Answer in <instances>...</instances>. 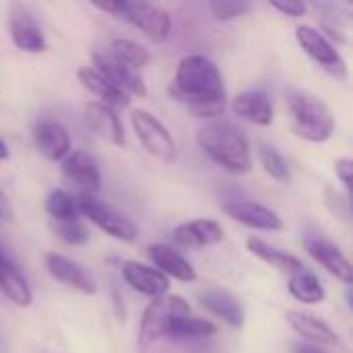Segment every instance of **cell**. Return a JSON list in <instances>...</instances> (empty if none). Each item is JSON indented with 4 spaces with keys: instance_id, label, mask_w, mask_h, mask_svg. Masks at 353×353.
<instances>
[{
    "instance_id": "obj_1",
    "label": "cell",
    "mask_w": 353,
    "mask_h": 353,
    "mask_svg": "<svg viewBox=\"0 0 353 353\" xmlns=\"http://www.w3.org/2000/svg\"><path fill=\"white\" fill-rule=\"evenodd\" d=\"M168 91L196 118L213 122L219 120V116L225 112L223 77L215 62L203 54H188L178 62L174 81Z\"/></svg>"
},
{
    "instance_id": "obj_7",
    "label": "cell",
    "mask_w": 353,
    "mask_h": 353,
    "mask_svg": "<svg viewBox=\"0 0 353 353\" xmlns=\"http://www.w3.org/2000/svg\"><path fill=\"white\" fill-rule=\"evenodd\" d=\"M130 124L137 139L141 141V145L147 149L149 155H153L163 163H172L178 157L176 141L157 116H153L147 110H132Z\"/></svg>"
},
{
    "instance_id": "obj_2",
    "label": "cell",
    "mask_w": 353,
    "mask_h": 353,
    "mask_svg": "<svg viewBox=\"0 0 353 353\" xmlns=\"http://www.w3.org/2000/svg\"><path fill=\"white\" fill-rule=\"evenodd\" d=\"M196 143L201 151L232 176H246L252 170V153L246 132L230 120H213L205 124Z\"/></svg>"
},
{
    "instance_id": "obj_23",
    "label": "cell",
    "mask_w": 353,
    "mask_h": 353,
    "mask_svg": "<svg viewBox=\"0 0 353 353\" xmlns=\"http://www.w3.org/2000/svg\"><path fill=\"white\" fill-rule=\"evenodd\" d=\"M77 79L89 93H93L99 99V103H103L112 110L130 105V97L126 93H122L120 89H116L110 81H105L93 66H81L77 70Z\"/></svg>"
},
{
    "instance_id": "obj_34",
    "label": "cell",
    "mask_w": 353,
    "mask_h": 353,
    "mask_svg": "<svg viewBox=\"0 0 353 353\" xmlns=\"http://www.w3.org/2000/svg\"><path fill=\"white\" fill-rule=\"evenodd\" d=\"M271 6L275 10H279L281 14L285 17H292V19H300L306 14L308 6L304 2H298V0H290V2H271Z\"/></svg>"
},
{
    "instance_id": "obj_9",
    "label": "cell",
    "mask_w": 353,
    "mask_h": 353,
    "mask_svg": "<svg viewBox=\"0 0 353 353\" xmlns=\"http://www.w3.org/2000/svg\"><path fill=\"white\" fill-rule=\"evenodd\" d=\"M304 248H306V252H308L325 271H329L335 279L343 281L345 285H352V263H350V259L339 250L337 244H333V242H331L329 238H325V236L310 234V236L304 238Z\"/></svg>"
},
{
    "instance_id": "obj_4",
    "label": "cell",
    "mask_w": 353,
    "mask_h": 353,
    "mask_svg": "<svg viewBox=\"0 0 353 353\" xmlns=\"http://www.w3.org/2000/svg\"><path fill=\"white\" fill-rule=\"evenodd\" d=\"M95 8L110 12L118 19H124L132 27L145 33L155 43H163L172 31V17L161 6L149 2H128V0H114V2H93Z\"/></svg>"
},
{
    "instance_id": "obj_3",
    "label": "cell",
    "mask_w": 353,
    "mask_h": 353,
    "mask_svg": "<svg viewBox=\"0 0 353 353\" xmlns=\"http://www.w3.org/2000/svg\"><path fill=\"white\" fill-rule=\"evenodd\" d=\"M290 128L308 143H327L335 132V116L331 108L310 91L292 89L288 93Z\"/></svg>"
},
{
    "instance_id": "obj_10",
    "label": "cell",
    "mask_w": 353,
    "mask_h": 353,
    "mask_svg": "<svg viewBox=\"0 0 353 353\" xmlns=\"http://www.w3.org/2000/svg\"><path fill=\"white\" fill-rule=\"evenodd\" d=\"M223 211L234 221H238L250 230L279 232L283 228V221L275 211H271L269 207L254 203V201H228V203H223Z\"/></svg>"
},
{
    "instance_id": "obj_8",
    "label": "cell",
    "mask_w": 353,
    "mask_h": 353,
    "mask_svg": "<svg viewBox=\"0 0 353 353\" xmlns=\"http://www.w3.org/2000/svg\"><path fill=\"white\" fill-rule=\"evenodd\" d=\"M296 39H298L300 48L323 70H327L331 77H335L339 81L347 79V64H345L343 56L337 52V48L331 43V39L323 31H319V29H314L310 25H300L296 29Z\"/></svg>"
},
{
    "instance_id": "obj_5",
    "label": "cell",
    "mask_w": 353,
    "mask_h": 353,
    "mask_svg": "<svg viewBox=\"0 0 353 353\" xmlns=\"http://www.w3.org/2000/svg\"><path fill=\"white\" fill-rule=\"evenodd\" d=\"M182 316H190V304L182 296L165 294L161 298L151 300L139 325V337H137L139 352L145 353L153 343L168 337L172 323Z\"/></svg>"
},
{
    "instance_id": "obj_32",
    "label": "cell",
    "mask_w": 353,
    "mask_h": 353,
    "mask_svg": "<svg viewBox=\"0 0 353 353\" xmlns=\"http://www.w3.org/2000/svg\"><path fill=\"white\" fill-rule=\"evenodd\" d=\"M209 10L217 21H234L250 10V2L244 0H213L209 2Z\"/></svg>"
},
{
    "instance_id": "obj_26",
    "label": "cell",
    "mask_w": 353,
    "mask_h": 353,
    "mask_svg": "<svg viewBox=\"0 0 353 353\" xmlns=\"http://www.w3.org/2000/svg\"><path fill=\"white\" fill-rule=\"evenodd\" d=\"M288 292H290L292 298H296L298 302L308 304V306L323 304L325 298H327V292H325L321 279H319L314 273L306 271V269L290 277V281H288Z\"/></svg>"
},
{
    "instance_id": "obj_37",
    "label": "cell",
    "mask_w": 353,
    "mask_h": 353,
    "mask_svg": "<svg viewBox=\"0 0 353 353\" xmlns=\"http://www.w3.org/2000/svg\"><path fill=\"white\" fill-rule=\"evenodd\" d=\"M8 157H10V151H8L6 143L0 139V161H4V159H8Z\"/></svg>"
},
{
    "instance_id": "obj_15",
    "label": "cell",
    "mask_w": 353,
    "mask_h": 353,
    "mask_svg": "<svg viewBox=\"0 0 353 353\" xmlns=\"http://www.w3.org/2000/svg\"><path fill=\"white\" fill-rule=\"evenodd\" d=\"M147 256L155 265V269L161 275H165L168 279L172 277L182 283H192L199 277L194 267L188 263V259L180 250H176L168 244H151L147 248Z\"/></svg>"
},
{
    "instance_id": "obj_36",
    "label": "cell",
    "mask_w": 353,
    "mask_h": 353,
    "mask_svg": "<svg viewBox=\"0 0 353 353\" xmlns=\"http://www.w3.org/2000/svg\"><path fill=\"white\" fill-rule=\"evenodd\" d=\"M294 353H327L323 352L321 347H316V345H298L296 350H294Z\"/></svg>"
},
{
    "instance_id": "obj_31",
    "label": "cell",
    "mask_w": 353,
    "mask_h": 353,
    "mask_svg": "<svg viewBox=\"0 0 353 353\" xmlns=\"http://www.w3.org/2000/svg\"><path fill=\"white\" fill-rule=\"evenodd\" d=\"M56 234L68 246H83L89 242V228L85 223H81L79 219L56 223Z\"/></svg>"
},
{
    "instance_id": "obj_17",
    "label": "cell",
    "mask_w": 353,
    "mask_h": 353,
    "mask_svg": "<svg viewBox=\"0 0 353 353\" xmlns=\"http://www.w3.org/2000/svg\"><path fill=\"white\" fill-rule=\"evenodd\" d=\"M124 281L139 294L149 298H161L170 292V279L161 275L155 267L143 265L139 261H126L122 265Z\"/></svg>"
},
{
    "instance_id": "obj_13",
    "label": "cell",
    "mask_w": 353,
    "mask_h": 353,
    "mask_svg": "<svg viewBox=\"0 0 353 353\" xmlns=\"http://www.w3.org/2000/svg\"><path fill=\"white\" fill-rule=\"evenodd\" d=\"M35 149L50 161H62L72 151L68 130L56 120H39L33 126Z\"/></svg>"
},
{
    "instance_id": "obj_18",
    "label": "cell",
    "mask_w": 353,
    "mask_h": 353,
    "mask_svg": "<svg viewBox=\"0 0 353 353\" xmlns=\"http://www.w3.org/2000/svg\"><path fill=\"white\" fill-rule=\"evenodd\" d=\"M223 240V228L215 219H192L174 230V242L182 248H207Z\"/></svg>"
},
{
    "instance_id": "obj_14",
    "label": "cell",
    "mask_w": 353,
    "mask_h": 353,
    "mask_svg": "<svg viewBox=\"0 0 353 353\" xmlns=\"http://www.w3.org/2000/svg\"><path fill=\"white\" fill-rule=\"evenodd\" d=\"M85 122L87 126L105 143L114 147H122L126 143L124 126L116 110L99 103V101H89L85 103Z\"/></svg>"
},
{
    "instance_id": "obj_22",
    "label": "cell",
    "mask_w": 353,
    "mask_h": 353,
    "mask_svg": "<svg viewBox=\"0 0 353 353\" xmlns=\"http://www.w3.org/2000/svg\"><path fill=\"white\" fill-rule=\"evenodd\" d=\"M201 304L211 314H215L225 325H230L232 329H242L244 327V321H246L244 306L232 292H228V290H211V292L201 296Z\"/></svg>"
},
{
    "instance_id": "obj_27",
    "label": "cell",
    "mask_w": 353,
    "mask_h": 353,
    "mask_svg": "<svg viewBox=\"0 0 353 353\" xmlns=\"http://www.w3.org/2000/svg\"><path fill=\"white\" fill-rule=\"evenodd\" d=\"M114 60H118L120 64L132 68V70H141L151 62V52L147 48H143L141 43L126 39V37H118L112 41V54Z\"/></svg>"
},
{
    "instance_id": "obj_6",
    "label": "cell",
    "mask_w": 353,
    "mask_h": 353,
    "mask_svg": "<svg viewBox=\"0 0 353 353\" xmlns=\"http://www.w3.org/2000/svg\"><path fill=\"white\" fill-rule=\"evenodd\" d=\"M79 213L87 217L93 225H97L101 232L112 236L120 242H134L139 238V228L132 219H128L124 213L116 211L108 203L99 201L95 194H81L77 199Z\"/></svg>"
},
{
    "instance_id": "obj_33",
    "label": "cell",
    "mask_w": 353,
    "mask_h": 353,
    "mask_svg": "<svg viewBox=\"0 0 353 353\" xmlns=\"http://www.w3.org/2000/svg\"><path fill=\"white\" fill-rule=\"evenodd\" d=\"M335 174L341 180L343 188L347 194H352V180H353V161L350 157H341L335 161Z\"/></svg>"
},
{
    "instance_id": "obj_21",
    "label": "cell",
    "mask_w": 353,
    "mask_h": 353,
    "mask_svg": "<svg viewBox=\"0 0 353 353\" xmlns=\"http://www.w3.org/2000/svg\"><path fill=\"white\" fill-rule=\"evenodd\" d=\"M0 292L19 308H29L33 302V292L31 285L27 283L25 275L19 271L14 261L4 252L0 246Z\"/></svg>"
},
{
    "instance_id": "obj_29",
    "label": "cell",
    "mask_w": 353,
    "mask_h": 353,
    "mask_svg": "<svg viewBox=\"0 0 353 353\" xmlns=\"http://www.w3.org/2000/svg\"><path fill=\"white\" fill-rule=\"evenodd\" d=\"M259 161L263 165V170L277 182L281 184H290L292 182V170L285 161V157L273 147V145H267V143H261L259 145Z\"/></svg>"
},
{
    "instance_id": "obj_30",
    "label": "cell",
    "mask_w": 353,
    "mask_h": 353,
    "mask_svg": "<svg viewBox=\"0 0 353 353\" xmlns=\"http://www.w3.org/2000/svg\"><path fill=\"white\" fill-rule=\"evenodd\" d=\"M46 211L56 219V223H62V221H74L81 217L79 213V205H77V199L62 190V188H56L48 194L46 199Z\"/></svg>"
},
{
    "instance_id": "obj_16",
    "label": "cell",
    "mask_w": 353,
    "mask_h": 353,
    "mask_svg": "<svg viewBox=\"0 0 353 353\" xmlns=\"http://www.w3.org/2000/svg\"><path fill=\"white\" fill-rule=\"evenodd\" d=\"M62 174L83 188L85 194H95L101 188V172L93 155L85 151H70L62 159Z\"/></svg>"
},
{
    "instance_id": "obj_35",
    "label": "cell",
    "mask_w": 353,
    "mask_h": 353,
    "mask_svg": "<svg viewBox=\"0 0 353 353\" xmlns=\"http://www.w3.org/2000/svg\"><path fill=\"white\" fill-rule=\"evenodd\" d=\"M12 219V205L8 196L0 190V221H10Z\"/></svg>"
},
{
    "instance_id": "obj_19",
    "label": "cell",
    "mask_w": 353,
    "mask_h": 353,
    "mask_svg": "<svg viewBox=\"0 0 353 353\" xmlns=\"http://www.w3.org/2000/svg\"><path fill=\"white\" fill-rule=\"evenodd\" d=\"M232 112L256 126H271L275 118L271 97L263 89H248L238 93L232 101Z\"/></svg>"
},
{
    "instance_id": "obj_25",
    "label": "cell",
    "mask_w": 353,
    "mask_h": 353,
    "mask_svg": "<svg viewBox=\"0 0 353 353\" xmlns=\"http://www.w3.org/2000/svg\"><path fill=\"white\" fill-rule=\"evenodd\" d=\"M10 37L12 43L27 54H39L48 50V41L43 31L29 14H14L10 17Z\"/></svg>"
},
{
    "instance_id": "obj_28",
    "label": "cell",
    "mask_w": 353,
    "mask_h": 353,
    "mask_svg": "<svg viewBox=\"0 0 353 353\" xmlns=\"http://www.w3.org/2000/svg\"><path fill=\"white\" fill-rule=\"evenodd\" d=\"M217 335V325L205 319H194V316H182L172 323L168 337L172 339H205Z\"/></svg>"
},
{
    "instance_id": "obj_11",
    "label": "cell",
    "mask_w": 353,
    "mask_h": 353,
    "mask_svg": "<svg viewBox=\"0 0 353 353\" xmlns=\"http://www.w3.org/2000/svg\"><path fill=\"white\" fill-rule=\"evenodd\" d=\"M46 269L48 273L62 285L70 288V290H77L81 294H87V296H93L97 294V283L95 279L81 267L77 265L74 261H70L68 256L64 254H58V252H48L46 254Z\"/></svg>"
},
{
    "instance_id": "obj_20",
    "label": "cell",
    "mask_w": 353,
    "mask_h": 353,
    "mask_svg": "<svg viewBox=\"0 0 353 353\" xmlns=\"http://www.w3.org/2000/svg\"><path fill=\"white\" fill-rule=\"evenodd\" d=\"M288 325L306 341L314 343L316 347H333L339 343L337 333L331 329L329 323H325L323 319L308 314V312H300V310H290L285 314Z\"/></svg>"
},
{
    "instance_id": "obj_24",
    "label": "cell",
    "mask_w": 353,
    "mask_h": 353,
    "mask_svg": "<svg viewBox=\"0 0 353 353\" xmlns=\"http://www.w3.org/2000/svg\"><path fill=\"white\" fill-rule=\"evenodd\" d=\"M246 248L256 259H261L263 263H267L269 267H273V269H277L281 273H288L290 277L300 273V271H304V263L298 256H294V254H290V252L269 244L267 240H263L259 236H248L246 238Z\"/></svg>"
},
{
    "instance_id": "obj_12",
    "label": "cell",
    "mask_w": 353,
    "mask_h": 353,
    "mask_svg": "<svg viewBox=\"0 0 353 353\" xmlns=\"http://www.w3.org/2000/svg\"><path fill=\"white\" fill-rule=\"evenodd\" d=\"M93 62H95L93 68L105 81H110L116 89H120L122 93H126L128 97L130 95H134V97H147V93H149L147 91V85H145L143 77L137 70L120 64L112 56H101V54H95L93 56Z\"/></svg>"
}]
</instances>
